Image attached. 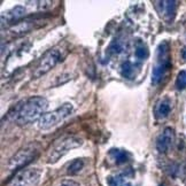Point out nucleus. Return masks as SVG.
Returning a JSON list of instances; mask_svg holds the SVG:
<instances>
[{
  "label": "nucleus",
  "mask_w": 186,
  "mask_h": 186,
  "mask_svg": "<svg viewBox=\"0 0 186 186\" xmlns=\"http://www.w3.org/2000/svg\"><path fill=\"white\" fill-rule=\"evenodd\" d=\"M48 108V101L44 97H31L21 105L15 116L19 125H27L36 120H39Z\"/></svg>",
  "instance_id": "1"
},
{
  "label": "nucleus",
  "mask_w": 186,
  "mask_h": 186,
  "mask_svg": "<svg viewBox=\"0 0 186 186\" xmlns=\"http://www.w3.org/2000/svg\"><path fill=\"white\" fill-rule=\"evenodd\" d=\"M82 145H83V139L77 136H66V137L60 138L51 147L47 154V162L49 164L56 163L61 157H63L71 149L78 148Z\"/></svg>",
  "instance_id": "2"
},
{
  "label": "nucleus",
  "mask_w": 186,
  "mask_h": 186,
  "mask_svg": "<svg viewBox=\"0 0 186 186\" xmlns=\"http://www.w3.org/2000/svg\"><path fill=\"white\" fill-rule=\"evenodd\" d=\"M170 47L168 41H162L157 46L156 49V62L152 71V83L153 85H157L164 78L166 73L171 67L170 62Z\"/></svg>",
  "instance_id": "3"
},
{
  "label": "nucleus",
  "mask_w": 186,
  "mask_h": 186,
  "mask_svg": "<svg viewBox=\"0 0 186 186\" xmlns=\"http://www.w3.org/2000/svg\"><path fill=\"white\" fill-rule=\"evenodd\" d=\"M73 112V103L66 102L61 105L59 108L54 109L49 113H45L38 120V127L43 131L49 130L52 127H56L58 124L63 122L67 117H69Z\"/></svg>",
  "instance_id": "4"
},
{
  "label": "nucleus",
  "mask_w": 186,
  "mask_h": 186,
  "mask_svg": "<svg viewBox=\"0 0 186 186\" xmlns=\"http://www.w3.org/2000/svg\"><path fill=\"white\" fill-rule=\"evenodd\" d=\"M66 55H67V49L64 48L63 46H61V45L55 46L52 49H49L48 52L43 56V59L40 60L37 68L34 69L32 77L34 78H39L43 75L47 73L51 69H53L56 64L60 63L64 59Z\"/></svg>",
  "instance_id": "5"
},
{
  "label": "nucleus",
  "mask_w": 186,
  "mask_h": 186,
  "mask_svg": "<svg viewBox=\"0 0 186 186\" xmlns=\"http://www.w3.org/2000/svg\"><path fill=\"white\" fill-rule=\"evenodd\" d=\"M39 154V147L37 144H31L28 146L23 147L15 155L10 157L9 162L7 164V169L10 171H15L22 169L23 166H28L29 163L34 161Z\"/></svg>",
  "instance_id": "6"
},
{
  "label": "nucleus",
  "mask_w": 186,
  "mask_h": 186,
  "mask_svg": "<svg viewBox=\"0 0 186 186\" xmlns=\"http://www.w3.org/2000/svg\"><path fill=\"white\" fill-rule=\"evenodd\" d=\"M43 170L38 166L28 168L19 171L7 186H37L40 181Z\"/></svg>",
  "instance_id": "7"
},
{
  "label": "nucleus",
  "mask_w": 186,
  "mask_h": 186,
  "mask_svg": "<svg viewBox=\"0 0 186 186\" xmlns=\"http://www.w3.org/2000/svg\"><path fill=\"white\" fill-rule=\"evenodd\" d=\"M175 140V131L171 127H166L156 138V149L160 154H166Z\"/></svg>",
  "instance_id": "8"
},
{
  "label": "nucleus",
  "mask_w": 186,
  "mask_h": 186,
  "mask_svg": "<svg viewBox=\"0 0 186 186\" xmlns=\"http://www.w3.org/2000/svg\"><path fill=\"white\" fill-rule=\"evenodd\" d=\"M25 8L22 6H15L14 8L4 12L1 14V25L2 28L5 25H10L16 23L17 21H20L23 16L25 15Z\"/></svg>",
  "instance_id": "9"
},
{
  "label": "nucleus",
  "mask_w": 186,
  "mask_h": 186,
  "mask_svg": "<svg viewBox=\"0 0 186 186\" xmlns=\"http://www.w3.org/2000/svg\"><path fill=\"white\" fill-rule=\"evenodd\" d=\"M171 112V101L169 98L162 99L156 106V116L159 118H166Z\"/></svg>",
  "instance_id": "10"
},
{
  "label": "nucleus",
  "mask_w": 186,
  "mask_h": 186,
  "mask_svg": "<svg viewBox=\"0 0 186 186\" xmlns=\"http://www.w3.org/2000/svg\"><path fill=\"white\" fill-rule=\"evenodd\" d=\"M31 29H32L31 22L24 21V22H20V23H16L15 25H13L10 28V32L15 36H21V34H24L25 32H29Z\"/></svg>",
  "instance_id": "11"
},
{
  "label": "nucleus",
  "mask_w": 186,
  "mask_h": 186,
  "mask_svg": "<svg viewBox=\"0 0 186 186\" xmlns=\"http://www.w3.org/2000/svg\"><path fill=\"white\" fill-rule=\"evenodd\" d=\"M84 166H85V161L83 159H76L68 166L67 173L70 175V176H75V175H77V173H79L83 170Z\"/></svg>",
  "instance_id": "12"
},
{
  "label": "nucleus",
  "mask_w": 186,
  "mask_h": 186,
  "mask_svg": "<svg viewBox=\"0 0 186 186\" xmlns=\"http://www.w3.org/2000/svg\"><path fill=\"white\" fill-rule=\"evenodd\" d=\"M176 1H162V7H163V13L164 17L166 20H171L175 16L176 12Z\"/></svg>",
  "instance_id": "13"
},
{
  "label": "nucleus",
  "mask_w": 186,
  "mask_h": 186,
  "mask_svg": "<svg viewBox=\"0 0 186 186\" xmlns=\"http://www.w3.org/2000/svg\"><path fill=\"white\" fill-rule=\"evenodd\" d=\"M177 90H184L186 88V70H181L178 73L176 78Z\"/></svg>",
  "instance_id": "14"
},
{
  "label": "nucleus",
  "mask_w": 186,
  "mask_h": 186,
  "mask_svg": "<svg viewBox=\"0 0 186 186\" xmlns=\"http://www.w3.org/2000/svg\"><path fill=\"white\" fill-rule=\"evenodd\" d=\"M110 154H114V159L116 163H124L127 162V152H123L120 149H112Z\"/></svg>",
  "instance_id": "15"
},
{
  "label": "nucleus",
  "mask_w": 186,
  "mask_h": 186,
  "mask_svg": "<svg viewBox=\"0 0 186 186\" xmlns=\"http://www.w3.org/2000/svg\"><path fill=\"white\" fill-rule=\"evenodd\" d=\"M122 75L125 78H132L133 76V67L130 62H125L122 66Z\"/></svg>",
  "instance_id": "16"
},
{
  "label": "nucleus",
  "mask_w": 186,
  "mask_h": 186,
  "mask_svg": "<svg viewBox=\"0 0 186 186\" xmlns=\"http://www.w3.org/2000/svg\"><path fill=\"white\" fill-rule=\"evenodd\" d=\"M134 54H136V56H137L138 59L145 60L147 56H148V49L145 48V47H138V48L136 49Z\"/></svg>",
  "instance_id": "17"
},
{
  "label": "nucleus",
  "mask_w": 186,
  "mask_h": 186,
  "mask_svg": "<svg viewBox=\"0 0 186 186\" xmlns=\"http://www.w3.org/2000/svg\"><path fill=\"white\" fill-rule=\"evenodd\" d=\"M59 186H80V185L77 181H73V179H63V181H61Z\"/></svg>",
  "instance_id": "18"
},
{
  "label": "nucleus",
  "mask_w": 186,
  "mask_h": 186,
  "mask_svg": "<svg viewBox=\"0 0 186 186\" xmlns=\"http://www.w3.org/2000/svg\"><path fill=\"white\" fill-rule=\"evenodd\" d=\"M52 1H39L38 6H39V9H47L49 7H52Z\"/></svg>",
  "instance_id": "19"
},
{
  "label": "nucleus",
  "mask_w": 186,
  "mask_h": 186,
  "mask_svg": "<svg viewBox=\"0 0 186 186\" xmlns=\"http://www.w3.org/2000/svg\"><path fill=\"white\" fill-rule=\"evenodd\" d=\"M181 55H183V58H184V59H186V47L181 51Z\"/></svg>",
  "instance_id": "20"
}]
</instances>
